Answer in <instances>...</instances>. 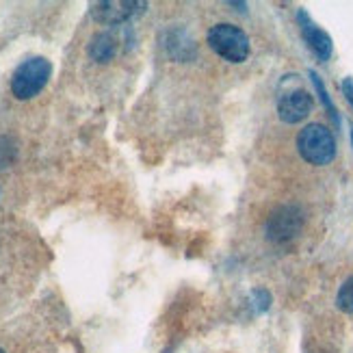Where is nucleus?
Returning a JSON list of instances; mask_svg holds the SVG:
<instances>
[{
    "label": "nucleus",
    "instance_id": "obj_1",
    "mask_svg": "<svg viewBox=\"0 0 353 353\" xmlns=\"http://www.w3.org/2000/svg\"><path fill=\"white\" fill-rule=\"evenodd\" d=\"M297 150L305 163L323 167L336 159V139L323 124H308L297 134Z\"/></svg>",
    "mask_w": 353,
    "mask_h": 353
},
{
    "label": "nucleus",
    "instance_id": "obj_2",
    "mask_svg": "<svg viewBox=\"0 0 353 353\" xmlns=\"http://www.w3.org/2000/svg\"><path fill=\"white\" fill-rule=\"evenodd\" d=\"M52 74V65L48 59L43 57H33L24 61V63L13 72L11 76V91L18 100H28L35 98L39 91L46 87Z\"/></svg>",
    "mask_w": 353,
    "mask_h": 353
},
{
    "label": "nucleus",
    "instance_id": "obj_3",
    "mask_svg": "<svg viewBox=\"0 0 353 353\" xmlns=\"http://www.w3.org/2000/svg\"><path fill=\"white\" fill-rule=\"evenodd\" d=\"M208 46L230 63H243L250 57V37L234 24H214L208 30Z\"/></svg>",
    "mask_w": 353,
    "mask_h": 353
},
{
    "label": "nucleus",
    "instance_id": "obj_4",
    "mask_svg": "<svg viewBox=\"0 0 353 353\" xmlns=\"http://www.w3.org/2000/svg\"><path fill=\"white\" fill-rule=\"evenodd\" d=\"M303 228V212L299 206L284 204L278 206L267 221V236L273 243H288L299 236Z\"/></svg>",
    "mask_w": 353,
    "mask_h": 353
},
{
    "label": "nucleus",
    "instance_id": "obj_5",
    "mask_svg": "<svg viewBox=\"0 0 353 353\" xmlns=\"http://www.w3.org/2000/svg\"><path fill=\"white\" fill-rule=\"evenodd\" d=\"M312 96L305 89L288 91L278 102V115L284 124H299L305 117L312 113Z\"/></svg>",
    "mask_w": 353,
    "mask_h": 353
},
{
    "label": "nucleus",
    "instance_id": "obj_6",
    "mask_svg": "<svg viewBox=\"0 0 353 353\" xmlns=\"http://www.w3.org/2000/svg\"><path fill=\"white\" fill-rule=\"evenodd\" d=\"M141 7L145 5L134 3V0H102V3H96L91 7V13L102 24H121L130 20Z\"/></svg>",
    "mask_w": 353,
    "mask_h": 353
},
{
    "label": "nucleus",
    "instance_id": "obj_7",
    "mask_svg": "<svg viewBox=\"0 0 353 353\" xmlns=\"http://www.w3.org/2000/svg\"><path fill=\"white\" fill-rule=\"evenodd\" d=\"M297 20H299V26H301V35H303L305 43L310 46V50H312L321 61H327V59L332 57V50H334L332 37L325 33L323 28H319V26L310 20V15L305 13L303 9L297 13Z\"/></svg>",
    "mask_w": 353,
    "mask_h": 353
},
{
    "label": "nucleus",
    "instance_id": "obj_8",
    "mask_svg": "<svg viewBox=\"0 0 353 353\" xmlns=\"http://www.w3.org/2000/svg\"><path fill=\"white\" fill-rule=\"evenodd\" d=\"M117 52V39L111 33H98L94 39H91L89 46V54L94 61H100V63H106L111 61Z\"/></svg>",
    "mask_w": 353,
    "mask_h": 353
},
{
    "label": "nucleus",
    "instance_id": "obj_9",
    "mask_svg": "<svg viewBox=\"0 0 353 353\" xmlns=\"http://www.w3.org/2000/svg\"><path fill=\"white\" fill-rule=\"evenodd\" d=\"M310 79H312V85H314V89H316V94H319L321 102H323V106L327 109V115L334 119V124L339 126V124H341L339 111H336V106H334V102H332V98H330V94H327V89H325L323 81H321V76H319L316 72H310Z\"/></svg>",
    "mask_w": 353,
    "mask_h": 353
},
{
    "label": "nucleus",
    "instance_id": "obj_10",
    "mask_svg": "<svg viewBox=\"0 0 353 353\" xmlns=\"http://www.w3.org/2000/svg\"><path fill=\"white\" fill-rule=\"evenodd\" d=\"M336 303H339V308L343 312H349L353 314V275L349 280L343 282L341 290H339V295H336Z\"/></svg>",
    "mask_w": 353,
    "mask_h": 353
},
{
    "label": "nucleus",
    "instance_id": "obj_11",
    "mask_svg": "<svg viewBox=\"0 0 353 353\" xmlns=\"http://www.w3.org/2000/svg\"><path fill=\"white\" fill-rule=\"evenodd\" d=\"M254 303H256V308L260 310V312H265L267 308H269V303H271V295L267 293V290H254Z\"/></svg>",
    "mask_w": 353,
    "mask_h": 353
},
{
    "label": "nucleus",
    "instance_id": "obj_12",
    "mask_svg": "<svg viewBox=\"0 0 353 353\" xmlns=\"http://www.w3.org/2000/svg\"><path fill=\"white\" fill-rule=\"evenodd\" d=\"M341 89H343V96L347 98V102L353 106V76H347V79L341 83Z\"/></svg>",
    "mask_w": 353,
    "mask_h": 353
},
{
    "label": "nucleus",
    "instance_id": "obj_13",
    "mask_svg": "<svg viewBox=\"0 0 353 353\" xmlns=\"http://www.w3.org/2000/svg\"><path fill=\"white\" fill-rule=\"evenodd\" d=\"M351 145H353V126H351Z\"/></svg>",
    "mask_w": 353,
    "mask_h": 353
},
{
    "label": "nucleus",
    "instance_id": "obj_14",
    "mask_svg": "<svg viewBox=\"0 0 353 353\" xmlns=\"http://www.w3.org/2000/svg\"><path fill=\"white\" fill-rule=\"evenodd\" d=\"M0 353H5V351H3V349H0Z\"/></svg>",
    "mask_w": 353,
    "mask_h": 353
}]
</instances>
